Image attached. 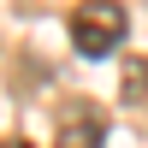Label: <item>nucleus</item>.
Returning a JSON list of instances; mask_svg holds the SVG:
<instances>
[{"label":"nucleus","instance_id":"3","mask_svg":"<svg viewBox=\"0 0 148 148\" xmlns=\"http://www.w3.org/2000/svg\"><path fill=\"white\" fill-rule=\"evenodd\" d=\"M119 95H125V107H136V113H148V53L125 59V83H119Z\"/></svg>","mask_w":148,"mask_h":148},{"label":"nucleus","instance_id":"2","mask_svg":"<svg viewBox=\"0 0 148 148\" xmlns=\"http://www.w3.org/2000/svg\"><path fill=\"white\" fill-rule=\"evenodd\" d=\"M107 142V113L95 101H65L53 119V148H101Z\"/></svg>","mask_w":148,"mask_h":148},{"label":"nucleus","instance_id":"1","mask_svg":"<svg viewBox=\"0 0 148 148\" xmlns=\"http://www.w3.org/2000/svg\"><path fill=\"white\" fill-rule=\"evenodd\" d=\"M125 30H130V12L119 6V0H83V6L71 12V47H77L83 59H107L125 42Z\"/></svg>","mask_w":148,"mask_h":148},{"label":"nucleus","instance_id":"4","mask_svg":"<svg viewBox=\"0 0 148 148\" xmlns=\"http://www.w3.org/2000/svg\"><path fill=\"white\" fill-rule=\"evenodd\" d=\"M0 148H36V142H24V136H6V142H0Z\"/></svg>","mask_w":148,"mask_h":148}]
</instances>
